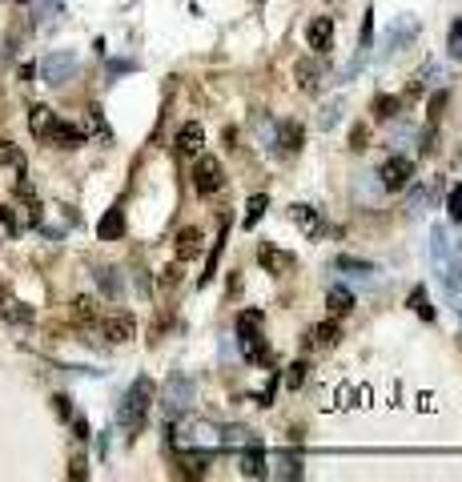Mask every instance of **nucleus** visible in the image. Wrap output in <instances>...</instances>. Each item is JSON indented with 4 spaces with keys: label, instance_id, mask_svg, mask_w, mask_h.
<instances>
[{
    "label": "nucleus",
    "instance_id": "f257e3e1",
    "mask_svg": "<svg viewBox=\"0 0 462 482\" xmlns=\"http://www.w3.org/2000/svg\"><path fill=\"white\" fill-rule=\"evenodd\" d=\"M149 406H153V382H149V378H137V382L129 386V394H125L121 410H117V422H121V430L129 438H137L141 430H145Z\"/></svg>",
    "mask_w": 462,
    "mask_h": 482
},
{
    "label": "nucleus",
    "instance_id": "f03ea898",
    "mask_svg": "<svg viewBox=\"0 0 462 482\" xmlns=\"http://www.w3.org/2000/svg\"><path fill=\"white\" fill-rule=\"evenodd\" d=\"M237 342H241L245 362H254V366H270V362H274V354H270V345H265V334H261V314H257V310H245V314L237 318Z\"/></svg>",
    "mask_w": 462,
    "mask_h": 482
},
{
    "label": "nucleus",
    "instance_id": "7ed1b4c3",
    "mask_svg": "<svg viewBox=\"0 0 462 482\" xmlns=\"http://www.w3.org/2000/svg\"><path fill=\"white\" fill-rule=\"evenodd\" d=\"M378 177H382V189H390V193H406V189L414 185V161H410V157H390L382 169H378Z\"/></svg>",
    "mask_w": 462,
    "mask_h": 482
},
{
    "label": "nucleus",
    "instance_id": "20e7f679",
    "mask_svg": "<svg viewBox=\"0 0 462 482\" xmlns=\"http://www.w3.org/2000/svg\"><path fill=\"white\" fill-rule=\"evenodd\" d=\"M193 185H197V193H201V197L217 193V189L225 185V169H221V161H217V157H201V161H197V169H193Z\"/></svg>",
    "mask_w": 462,
    "mask_h": 482
},
{
    "label": "nucleus",
    "instance_id": "39448f33",
    "mask_svg": "<svg viewBox=\"0 0 462 482\" xmlns=\"http://www.w3.org/2000/svg\"><path fill=\"white\" fill-rule=\"evenodd\" d=\"M72 72H77V57L72 52H48L45 61H41L45 85H65V81H72Z\"/></svg>",
    "mask_w": 462,
    "mask_h": 482
},
{
    "label": "nucleus",
    "instance_id": "423d86ee",
    "mask_svg": "<svg viewBox=\"0 0 462 482\" xmlns=\"http://www.w3.org/2000/svg\"><path fill=\"white\" fill-rule=\"evenodd\" d=\"M189 402H193V378L173 374V378H169V386H165V410L181 414V410H189Z\"/></svg>",
    "mask_w": 462,
    "mask_h": 482
},
{
    "label": "nucleus",
    "instance_id": "0eeeda50",
    "mask_svg": "<svg viewBox=\"0 0 462 482\" xmlns=\"http://www.w3.org/2000/svg\"><path fill=\"white\" fill-rule=\"evenodd\" d=\"M101 334H105V342H133V334H137V321L133 314H109V318L101 321Z\"/></svg>",
    "mask_w": 462,
    "mask_h": 482
},
{
    "label": "nucleus",
    "instance_id": "6e6552de",
    "mask_svg": "<svg viewBox=\"0 0 462 482\" xmlns=\"http://www.w3.org/2000/svg\"><path fill=\"white\" fill-rule=\"evenodd\" d=\"M52 145H61V149H77V145H85V129H77L69 121H52V129L45 133Z\"/></svg>",
    "mask_w": 462,
    "mask_h": 482
},
{
    "label": "nucleus",
    "instance_id": "1a4fd4ad",
    "mask_svg": "<svg viewBox=\"0 0 462 482\" xmlns=\"http://www.w3.org/2000/svg\"><path fill=\"white\" fill-rule=\"evenodd\" d=\"M305 41H310V48H314V52H325V48H330V41H334V21H330V17H314V21H310V28H305Z\"/></svg>",
    "mask_w": 462,
    "mask_h": 482
},
{
    "label": "nucleus",
    "instance_id": "9d476101",
    "mask_svg": "<svg viewBox=\"0 0 462 482\" xmlns=\"http://www.w3.org/2000/svg\"><path fill=\"white\" fill-rule=\"evenodd\" d=\"M201 245H205V241H201V230H193V225L181 230V233H177V241H173V250H177L181 261H193V257L201 253Z\"/></svg>",
    "mask_w": 462,
    "mask_h": 482
},
{
    "label": "nucleus",
    "instance_id": "9b49d317",
    "mask_svg": "<svg viewBox=\"0 0 462 482\" xmlns=\"http://www.w3.org/2000/svg\"><path fill=\"white\" fill-rule=\"evenodd\" d=\"M370 113H374V121H394V117L402 113V97H386V92H378V97L370 101Z\"/></svg>",
    "mask_w": 462,
    "mask_h": 482
},
{
    "label": "nucleus",
    "instance_id": "f8f14e48",
    "mask_svg": "<svg viewBox=\"0 0 462 482\" xmlns=\"http://www.w3.org/2000/svg\"><path fill=\"white\" fill-rule=\"evenodd\" d=\"M201 141H205V129H201L197 121H189V125L177 129V149H181V153H197V149H201Z\"/></svg>",
    "mask_w": 462,
    "mask_h": 482
},
{
    "label": "nucleus",
    "instance_id": "ddd939ff",
    "mask_svg": "<svg viewBox=\"0 0 462 482\" xmlns=\"http://www.w3.org/2000/svg\"><path fill=\"white\" fill-rule=\"evenodd\" d=\"M274 141L281 145V153H298V149H301V125H294V121H285V125H277Z\"/></svg>",
    "mask_w": 462,
    "mask_h": 482
},
{
    "label": "nucleus",
    "instance_id": "4468645a",
    "mask_svg": "<svg viewBox=\"0 0 462 482\" xmlns=\"http://www.w3.org/2000/svg\"><path fill=\"white\" fill-rule=\"evenodd\" d=\"M97 233H101V241H117V237L125 233V213H121V209H109V213L101 217Z\"/></svg>",
    "mask_w": 462,
    "mask_h": 482
},
{
    "label": "nucleus",
    "instance_id": "2eb2a0df",
    "mask_svg": "<svg viewBox=\"0 0 462 482\" xmlns=\"http://www.w3.org/2000/svg\"><path fill=\"white\" fill-rule=\"evenodd\" d=\"M241 474H250V479L265 474V454H261L257 442H250V450H241Z\"/></svg>",
    "mask_w": 462,
    "mask_h": 482
},
{
    "label": "nucleus",
    "instance_id": "dca6fc26",
    "mask_svg": "<svg viewBox=\"0 0 462 482\" xmlns=\"http://www.w3.org/2000/svg\"><path fill=\"white\" fill-rule=\"evenodd\" d=\"M261 265H265L270 274H277V270H294V257L274 250V245H261Z\"/></svg>",
    "mask_w": 462,
    "mask_h": 482
},
{
    "label": "nucleus",
    "instance_id": "f3484780",
    "mask_svg": "<svg viewBox=\"0 0 462 482\" xmlns=\"http://www.w3.org/2000/svg\"><path fill=\"white\" fill-rule=\"evenodd\" d=\"M52 121H57V117H52L48 105H32V113H28V129H32L37 137H45L48 129H52Z\"/></svg>",
    "mask_w": 462,
    "mask_h": 482
},
{
    "label": "nucleus",
    "instance_id": "a211bd4d",
    "mask_svg": "<svg viewBox=\"0 0 462 482\" xmlns=\"http://www.w3.org/2000/svg\"><path fill=\"white\" fill-rule=\"evenodd\" d=\"M325 305H330V314H334V318H338V314H350V310H354V290L334 285V290H330V298H325Z\"/></svg>",
    "mask_w": 462,
    "mask_h": 482
},
{
    "label": "nucleus",
    "instance_id": "6ab92c4d",
    "mask_svg": "<svg viewBox=\"0 0 462 482\" xmlns=\"http://www.w3.org/2000/svg\"><path fill=\"white\" fill-rule=\"evenodd\" d=\"M97 285L105 290V298H121V274H117L113 265H101L97 270Z\"/></svg>",
    "mask_w": 462,
    "mask_h": 482
},
{
    "label": "nucleus",
    "instance_id": "aec40b11",
    "mask_svg": "<svg viewBox=\"0 0 462 482\" xmlns=\"http://www.w3.org/2000/svg\"><path fill=\"white\" fill-rule=\"evenodd\" d=\"M298 85L314 92L318 85H322V65H310V61H301V65H298Z\"/></svg>",
    "mask_w": 462,
    "mask_h": 482
},
{
    "label": "nucleus",
    "instance_id": "412c9836",
    "mask_svg": "<svg viewBox=\"0 0 462 482\" xmlns=\"http://www.w3.org/2000/svg\"><path fill=\"white\" fill-rule=\"evenodd\" d=\"M334 265H338V270H350L354 277H374V274H378V265H370V261H358V257H346V253H342Z\"/></svg>",
    "mask_w": 462,
    "mask_h": 482
},
{
    "label": "nucleus",
    "instance_id": "4be33fe9",
    "mask_svg": "<svg viewBox=\"0 0 462 482\" xmlns=\"http://www.w3.org/2000/svg\"><path fill=\"white\" fill-rule=\"evenodd\" d=\"M265 205H270V197H265V193H257V197H250V201H245V230H254L257 221H261Z\"/></svg>",
    "mask_w": 462,
    "mask_h": 482
},
{
    "label": "nucleus",
    "instance_id": "5701e85b",
    "mask_svg": "<svg viewBox=\"0 0 462 482\" xmlns=\"http://www.w3.org/2000/svg\"><path fill=\"white\" fill-rule=\"evenodd\" d=\"M294 221L301 225V233H314L318 230V209L314 205H294Z\"/></svg>",
    "mask_w": 462,
    "mask_h": 482
},
{
    "label": "nucleus",
    "instance_id": "b1692460",
    "mask_svg": "<svg viewBox=\"0 0 462 482\" xmlns=\"http://www.w3.org/2000/svg\"><path fill=\"white\" fill-rule=\"evenodd\" d=\"M72 318L85 321V325L97 321V301H92V298H72Z\"/></svg>",
    "mask_w": 462,
    "mask_h": 482
},
{
    "label": "nucleus",
    "instance_id": "393cba45",
    "mask_svg": "<svg viewBox=\"0 0 462 482\" xmlns=\"http://www.w3.org/2000/svg\"><path fill=\"white\" fill-rule=\"evenodd\" d=\"M338 334H342V325H338L334 318H330V321H322V325L314 330V338H318V345H334V342H338Z\"/></svg>",
    "mask_w": 462,
    "mask_h": 482
},
{
    "label": "nucleus",
    "instance_id": "a878e982",
    "mask_svg": "<svg viewBox=\"0 0 462 482\" xmlns=\"http://www.w3.org/2000/svg\"><path fill=\"white\" fill-rule=\"evenodd\" d=\"M410 305H414V314L422 321H434V310H430V298H426V290H414L410 294Z\"/></svg>",
    "mask_w": 462,
    "mask_h": 482
},
{
    "label": "nucleus",
    "instance_id": "bb28decb",
    "mask_svg": "<svg viewBox=\"0 0 462 482\" xmlns=\"http://www.w3.org/2000/svg\"><path fill=\"white\" fill-rule=\"evenodd\" d=\"M446 48H450V57H454V61H462V21H454V24H450Z\"/></svg>",
    "mask_w": 462,
    "mask_h": 482
},
{
    "label": "nucleus",
    "instance_id": "cd10ccee",
    "mask_svg": "<svg viewBox=\"0 0 462 482\" xmlns=\"http://www.w3.org/2000/svg\"><path fill=\"white\" fill-rule=\"evenodd\" d=\"M422 205H426V189H422V185H414V189H410V197H406L410 217H422Z\"/></svg>",
    "mask_w": 462,
    "mask_h": 482
},
{
    "label": "nucleus",
    "instance_id": "c85d7f7f",
    "mask_svg": "<svg viewBox=\"0 0 462 482\" xmlns=\"http://www.w3.org/2000/svg\"><path fill=\"white\" fill-rule=\"evenodd\" d=\"M350 149H370V125H354V133H350Z\"/></svg>",
    "mask_w": 462,
    "mask_h": 482
},
{
    "label": "nucleus",
    "instance_id": "c756f323",
    "mask_svg": "<svg viewBox=\"0 0 462 482\" xmlns=\"http://www.w3.org/2000/svg\"><path fill=\"white\" fill-rule=\"evenodd\" d=\"M446 209H450V217H454V221H462V185H454V189H450Z\"/></svg>",
    "mask_w": 462,
    "mask_h": 482
},
{
    "label": "nucleus",
    "instance_id": "7c9ffc66",
    "mask_svg": "<svg viewBox=\"0 0 462 482\" xmlns=\"http://www.w3.org/2000/svg\"><path fill=\"white\" fill-rule=\"evenodd\" d=\"M0 165H21V153L12 141H0Z\"/></svg>",
    "mask_w": 462,
    "mask_h": 482
},
{
    "label": "nucleus",
    "instance_id": "2f4dec72",
    "mask_svg": "<svg viewBox=\"0 0 462 482\" xmlns=\"http://www.w3.org/2000/svg\"><path fill=\"white\" fill-rule=\"evenodd\" d=\"M305 362H294V366H290V378H285V382H290V390H301V382H305Z\"/></svg>",
    "mask_w": 462,
    "mask_h": 482
},
{
    "label": "nucleus",
    "instance_id": "473e14b6",
    "mask_svg": "<svg viewBox=\"0 0 462 482\" xmlns=\"http://www.w3.org/2000/svg\"><path fill=\"white\" fill-rule=\"evenodd\" d=\"M442 109H446V92H434V97H430V125H439V117H442Z\"/></svg>",
    "mask_w": 462,
    "mask_h": 482
},
{
    "label": "nucleus",
    "instance_id": "72a5a7b5",
    "mask_svg": "<svg viewBox=\"0 0 462 482\" xmlns=\"http://www.w3.org/2000/svg\"><path fill=\"white\" fill-rule=\"evenodd\" d=\"M4 314H8V321H32V310H24V305H8L4 301Z\"/></svg>",
    "mask_w": 462,
    "mask_h": 482
},
{
    "label": "nucleus",
    "instance_id": "f704fd0d",
    "mask_svg": "<svg viewBox=\"0 0 462 482\" xmlns=\"http://www.w3.org/2000/svg\"><path fill=\"white\" fill-rule=\"evenodd\" d=\"M338 109H342L338 101H330V105H325V113H322V125H325V129H330V125L338 121Z\"/></svg>",
    "mask_w": 462,
    "mask_h": 482
},
{
    "label": "nucleus",
    "instance_id": "c9c22d12",
    "mask_svg": "<svg viewBox=\"0 0 462 482\" xmlns=\"http://www.w3.org/2000/svg\"><path fill=\"white\" fill-rule=\"evenodd\" d=\"M281 474H290V479H298V474H301L298 459H281Z\"/></svg>",
    "mask_w": 462,
    "mask_h": 482
},
{
    "label": "nucleus",
    "instance_id": "e433bc0d",
    "mask_svg": "<svg viewBox=\"0 0 462 482\" xmlns=\"http://www.w3.org/2000/svg\"><path fill=\"white\" fill-rule=\"evenodd\" d=\"M52 402H57V414H61V418H69V414H72V406H69V398H65V394H57Z\"/></svg>",
    "mask_w": 462,
    "mask_h": 482
},
{
    "label": "nucleus",
    "instance_id": "4c0bfd02",
    "mask_svg": "<svg viewBox=\"0 0 462 482\" xmlns=\"http://www.w3.org/2000/svg\"><path fill=\"white\" fill-rule=\"evenodd\" d=\"M72 430H77V438L85 442V438H89V422H85V418H72Z\"/></svg>",
    "mask_w": 462,
    "mask_h": 482
},
{
    "label": "nucleus",
    "instance_id": "58836bf2",
    "mask_svg": "<svg viewBox=\"0 0 462 482\" xmlns=\"http://www.w3.org/2000/svg\"><path fill=\"white\" fill-rule=\"evenodd\" d=\"M4 301H8V290H4V285H0V305H4Z\"/></svg>",
    "mask_w": 462,
    "mask_h": 482
}]
</instances>
